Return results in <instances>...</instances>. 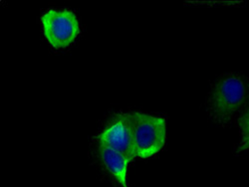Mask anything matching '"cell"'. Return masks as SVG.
<instances>
[{
	"instance_id": "1",
	"label": "cell",
	"mask_w": 249,
	"mask_h": 187,
	"mask_svg": "<svg viewBox=\"0 0 249 187\" xmlns=\"http://www.w3.org/2000/svg\"><path fill=\"white\" fill-rule=\"evenodd\" d=\"M249 94V85L239 75L231 74L218 78L213 84L206 109L217 123L227 126L237 120Z\"/></svg>"
},
{
	"instance_id": "2",
	"label": "cell",
	"mask_w": 249,
	"mask_h": 187,
	"mask_svg": "<svg viewBox=\"0 0 249 187\" xmlns=\"http://www.w3.org/2000/svg\"><path fill=\"white\" fill-rule=\"evenodd\" d=\"M130 124L136 156L152 157L165 141V119L144 113H131Z\"/></svg>"
},
{
	"instance_id": "3",
	"label": "cell",
	"mask_w": 249,
	"mask_h": 187,
	"mask_svg": "<svg viewBox=\"0 0 249 187\" xmlns=\"http://www.w3.org/2000/svg\"><path fill=\"white\" fill-rule=\"evenodd\" d=\"M43 32L48 43L57 49L66 48L80 33L76 15L68 9H50L41 17Z\"/></svg>"
},
{
	"instance_id": "4",
	"label": "cell",
	"mask_w": 249,
	"mask_h": 187,
	"mask_svg": "<svg viewBox=\"0 0 249 187\" xmlns=\"http://www.w3.org/2000/svg\"><path fill=\"white\" fill-rule=\"evenodd\" d=\"M98 145L114 150L131 160L136 157L130 124V114H122L113 119L97 138Z\"/></svg>"
},
{
	"instance_id": "5",
	"label": "cell",
	"mask_w": 249,
	"mask_h": 187,
	"mask_svg": "<svg viewBox=\"0 0 249 187\" xmlns=\"http://www.w3.org/2000/svg\"><path fill=\"white\" fill-rule=\"evenodd\" d=\"M98 151L100 158L103 164L105 165L106 170L123 187H129L126 174L128 164L130 163L131 159L121 153L105 147H101V145H98Z\"/></svg>"
},
{
	"instance_id": "6",
	"label": "cell",
	"mask_w": 249,
	"mask_h": 187,
	"mask_svg": "<svg viewBox=\"0 0 249 187\" xmlns=\"http://www.w3.org/2000/svg\"><path fill=\"white\" fill-rule=\"evenodd\" d=\"M237 124L241 133V142L249 137V94L245 105L237 118Z\"/></svg>"
},
{
	"instance_id": "7",
	"label": "cell",
	"mask_w": 249,
	"mask_h": 187,
	"mask_svg": "<svg viewBox=\"0 0 249 187\" xmlns=\"http://www.w3.org/2000/svg\"><path fill=\"white\" fill-rule=\"evenodd\" d=\"M248 149H249V137H248L245 141H243V142L240 143L239 150H240V151H245V150H248Z\"/></svg>"
}]
</instances>
